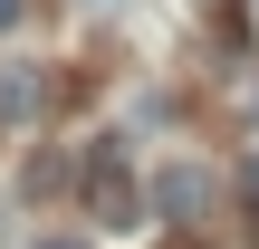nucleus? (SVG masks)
<instances>
[{
    "instance_id": "1",
    "label": "nucleus",
    "mask_w": 259,
    "mask_h": 249,
    "mask_svg": "<svg viewBox=\"0 0 259 249\" xmlns=\"http://www.w3.org/2000/svg\"><path fill=\"white\" fill-rule=\"evenodd\" d=\"M87 202H96V211H106L115 230H135V211H144V192L125 182V154H115V144H96V163H87Z\"/></svg>"
},
{
    "instance_id": "2",
    "label": "nucleus",
    "mask_w": 259,
    "mask_h": 249,
    "mask_svg": "<svg viewBox=\"0 0 259 249\" xmlns=\"http://www.w3.org/2000/svg\"><path fill=\"white\" fill-rule=\"evenodd\" d=\"M202 202H211V173H202V163H163V173H154V211H163V221H192Z\"/></svg>"
},
{
    "instance_id": "3",
    "label": "nucleus",
    "mask_w": 259,
    "mask_h": 249,
    "mask_svg": "<svg viewBox=\"0 0 259 249\" xmlns=\"http://www.w3.org/2000/svg\"><path fill=\"white\" fill-rule=\"evenodd\" d=\"M38 96H48V86H38V67H0V125H29V115H38Z\"/></svg>"
},
{
    "instance_id": "4",
    "label": "nucleus",
    "mask_w": 259,
    "mask_h": 249,
    "mask_svg": "<svg viewBox=\"0 0 259 249\" xmlns=\"http://www.w3.org/2000/svg\"><path fill=\"white\" fill-rule=\"evenodd\" d=\"M240 192H250V211H259V163H240Z\"/></svg>"
},
{
    "instance_id": "5",
    "label": "nucleus",
    "mask_w": 259,
    "mask_h": 249,
    "mask_svg": "<svg viewBox=\"0 0 259 249\" xmlns=\"http://www.w3.org/2000/svg\"><path fill=\"white\" fill-rule=\"evenodd\" d=\"M19 10H29V0H0V29H19Z\"/></svg>"
},
{
    "instance_id": "6",
    "label": "nucleus",
    "mask_w": 259,
    "mask_h": 249,
    "mask_svg": "<svg viewBox=\"0 0 259 249\" xmlns=\"http://www.w3.org/2000/svg\"><path fill=\"white\" fill-rule=\"evenodd\" d=\"M29 249H87V240H29Z\"/></svg>"
},
{
    "instance_id": "7",
    "label": "nucleus",
    "mask_w": 259,
    "mask_h": 249,
    "mask_svg": "<svg viewBox=\"0 0 259 249\" xmlns=\"http://www.w3.org/2000/svg\"><path fill=\"white\" fill-rule=\"evenodd\" d=\"M250 19H259V0H250Z\"/></svg>"
}]
</instances>
